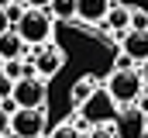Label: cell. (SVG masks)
Instances as JSON below:
<instances>
[{
  "label": "cell",
  "instance_id": "cell-29",
  "mask_svg": "<svg viewBox=\"0 0 148 138\" xmlns=\"http://www.w3.org/2000/svg\"><path fill=\"white\" fill-rule=\"evenodd\" d=\"M41 138H45V135H41Z\"/></svg>",
  "mask_w": 148,
  "mask_h": 138
},
{
  "label": "cell",
  "instance_id": "cell-14",
  "mask_svg": "<svg viewBox=\"0 0 148 138\" xmlns=\"http://www.w3.org/2000/svg\"><path fill=\"white\" fill-rule=\"evenodd\" d=\"M45 10L52 14V21H73L76 17V0H52Z\"/></svg>",
  "mask_w": 148,
  "mask_h": 138
},
{
  "label": "cell",
  "instance_id": "cell-26",
  "mask_svg": "<svg viewBox=\"0 0 148 138\" xmlns=\"http://www.w3.org/2000/svg\"><path fill=\"white\" fill-rule=\"evenodd\" d=\"M7 3H10V0H0V7H7Z\"/></svg>",
  "mask_w": 148,
  "mask_h": 138
},
{
  "label": "cell",
  "instance_id": "cell-9",
  "mask_svg": "<svg viewBox=\"0 0 148 138\" xmlns=\"http://www.w3.org/2000/svg\"><path fill=\"white\" fill-rule=\"evenodd\" d=\"M121 52L131 59V62H145L148 59V31H127L121 34Z\"/></svg>",
  "mask_w": 148,
  "mask_h": 138
},
{
  "label": "cell",
  "instance_id": "cell-2",
  "mask_svg": "<svg viewBox=\"0 0 148 138\" xmlns=\"http://www.w3.org/2000/svg\"><path fill=\"white\" fill-rule=\"evenodd\" d=\"M103 90L110 93V100L117 107H131V104L141 97L145 83H141L138 69H114L110 76H107V83H103Z\"/></svg>",
  "mask_w": 148,
  "mask_h": 138
},
{
  "label": "cell",
  "instance_id": "cell-17",
  "mask_svg": "<svg viewBox=\"0 0 148 138\" xmlns=\"http://www.w3.org/2000/svg\"><path fill=\"white\" fill-rule=\"evenodd\" d=\"M83 138H117L114 135V121H103V124H93Z\"/></svg>",
  "mask_w": 148,
  "mask_h": 138
},
{
  "label": "cell",
  "instance_id": "cell-7",
  "mask_svg": "<svg viewBox=\"0 0 148 138\" xmlns=\"http://www.w3.org/2000/svg\"><path fill=\"white\" fill-rule=\"evenodd\" d=\"M145 117H148V114H141L134 104L124 107V110H117V114H114V135H117V138H141V131L148 128Z\"/></svg>",
  "mask_w": 148,
  "mask_h": 138
},
{
  "label": "cell",
  "instance_id": "cell-6",
  "mask_svg": "<svg viewBox=\"0 0 148 138\" xmlns=\"http://www.w3.org/2000/svg\"><path fill=\"white\" fill-rule=\"evenodd\" d=\"M62 62H66V52H62L55 41H45V45H38V48H35V55H31L35 76H41V79H52V76L62 69Z\"/></svg>",
  "mask_w": 148,
  "mask_h": 138
},
{
  "label": "cell",
  "instance_id": "cell-27",
  "mask_svg": "<svg viewBox=\"0 0 148 138\" xmlns=\"http://www.w3.org/2000/svg\"><path fill=\"white\" fill-rule=\"evenodd\" d=\"M141 138H148V128H145V131H141Z\"/></svg>",
  "mask_w": 148,
  "mask_h": 138
},
{
  "label": "cell",
  "instance_id": "cell-4",
  "mask_svg": "<svg viewBox=\"0 0 148 138\" xmlns=\"http://www.w3.org/2000/svg\"><path fill=\"white\" fill-rule=\"evenodd\" d=\"M10 97L17 107L31 110V107H48V83L41 76H24L17 83H10Z\"/></svg>",
  "mask_w": 148,
  "mask_h": 138
},
{
  "label": "cell",
  "instance_id": "cell-10",
  "mask_svg": "<svg viewBox=\"0 0 148 138\" xmlns=\"http://www.w3.org/2000/svg\"><path fill=\"white\" fill-rule=\"evenodd\" d=\"M3 59H24V62H28V45L17 38L14 28H7V31L0 34V62H3Z\"/></svg>",
  "mask_w": 148,
  "mask_h": 138
},
{
  "label": "cell",
  "instance_id": "cell-22",
  "mask_svg": "<svg viewBox=\"0 0 148 138\" xmlns=\"http://www.w3.org/2000/svg\"><path fill=\"white\" fill-rule=\"evenodd\" d=\"M138 76H141V83H145V90H148V59L141 62V69H138Z\"/></svg>",
  "mask_w": 148,
  "mask_h": 138
},
{
  "label": "cell",
  "instance_id": "cell-18",
  "mask_svg": "<svg viewBox=\"0 0 148 138\" xmlns=\"http://www.w3.org/2000/svg\"><path fill=\"white\" fill-rule=\"evenodd\" d=\"M3 14H7V24H10V28H14V24H17V21H21V14H24V7H21V3H17V0H10V3H7V7H3Z\"/></svg>",
  "mask_w": 148,
  "mask_h": 138
},
{
  "label": "cell",
  "instance_id": "cell-13",
  "mask_svg": "<svg viewBox=\"0 0 148 138\" xmlns=\"http://www.w3.org/2000/svg\"><path fill=\"white\" fill-rule=\"evenodd\" d=\"M103 28L114 31V34H124L127 31V7H117L114 3L110 10H107V17H103Z\"/></svg>",
  "mask_w": 148,
  "mask_h": 138
},
{
  "label": "cell",
  "instance_id": "cell-21",
  "mask_svg": "<svg viewBox=\"0 0 148 138\" xmlns=\"http://www.w3.org/2000/svg\"><path fill=\"white\" fill-rule=\"evenodd\" d=\"M134 107H138V110H141V114H148V90H141V97H138V100H134Z\"/></svg>",
  "mask_w": 148,
  "mask_h": 138
},
{
  "label": "cell",
  "instance_id": "cell-3",
  "mask_svg": "<svg viewBox=\"0 0 148 138\" xmlns=\"http://www.w3.org/2000/svg\"><path fill=\"white\" fill-rule=\"evenodd\" d=\"M45 124H48V107H17L10 117H7V131L14 138H41L45 135Z\"/></svg>",
  "mask_w": 148,
  "mask_h": 138
},
{
  "label": "cell",
  "instance_id": "cell-28",
  "mask_svg": "<svg viewBox=\"0 0 148 138\" xmlns=\"http://www.w3.org/2000/svg\"><path fill=\"white\" fill-rule=\"evenodd\" d=\"M0 97H3V93H0Z\"/></svg>",
  "mask_w": 148,
  "mask_h": 138
},
{
  "label": "cell",
  "instance_id": "cell-8",
  "mask_svg": "<svg viewBox=\"0 0 148 138\" xmlns=\"http://www.w3.org/2000/svg\"><path fill=\"white\" fill-rule=\"evenodd\" d=\"M110 7H114V0H76V21L90 31V24H103Z\"/></svg>",
  "mask_w": 148,
  "mask_h": 138
},
{
  "label": "cell",
  "instance_id": "cell-12",
  "mask_svg": "<svg viewBox=\"0 0 148 138\" xmlns=\"http://www.w3.org/2000/svg\"><path fill=\"white\" fill-rule=\"evenodd\" d=\"M0 72H3L7 83H17V79H24V76H35V66L24 62V59H3V62H0Z\"/></svg>",
  "mask_w": 148,
  "mask_h": 138
},
{
  "label": "cell",
  "instance_id": "cell-23",
  "mask_svg": "<svg viewBox=\"0 0 148 138\" xmlns=\"http://www.w3.org/2000/svg\"><path fill=\"white\" fill-rule=\"evenodd\" d=\"M7 28H10V24H7V14H3V7H0V34L7 31Z\"/></svg>",
  "mask_w": 148,
  "mask_h": 138
},
{
  "label": "cell",
  "instance_id": "cell-24",
  "mask_svg": "<svg viewBox=\"0 0 148 138\" xmlns=\"http://www.w3.org/2000/svg\"><path fill=\"white\" fill-rule=\"evenodd\" d=\"M24 3H28V7H48L52 0H24Z\"/></svg>",
  "mask_w": 148,
  "mask_h": 138
},
{
  "label": "cell",
  "instance_id": "cell-5",
  "mask_svg": "<svg viewBox=\"0 0 148 138\" xmlns=\"http://www.w3.org/2000/svg\"><path fill=\"white\" fill-rule=\"evenodd\" d=\"M114 114H117V104L110 100V93L103 90V86H97L93 93H90V100L79 107V117L93 128V124H103V121H114Z\"/></svg>",
  "mask_w": 148,
  "mask_h": 138
},
{
  "label": "cell",
  "instance_id": "cell-19",
  "mask_svg": "<svg viewBox=\"0 0 148 138\" xmlns=\"http://www.w3.org/2000/svg\"><path fill=\"white\" fill-rule=\"evenodd\" d=\"M14 110H17V104H14V97H0V114H7V117H10Z\"/></svg>",
  "mask_w": 148,
  "mask_h": 138
},
{
  "label": "cell",
  "instance_id": "cell-25",
  "mask_svg": "<svg viewBox=\"0 0 148 138\" xmlns=\"http://www.w3.org/2000/svg\"><path fill=\"white\" fill-rule=\"evenodd\" d=\"M0 131H7V114H0Z\"/></svg>",
  "mask_w": 148,
  "mask_h": 138
},
{
  "label": "cell",
  "instance_id": "cell-1",
  "mask_svg": "<svg viewBox=\"0 0 148 138\" xmlns=\"http://www.w3.org/2000/svg\"><path fill=\"white\" fill-rule=\"evenodd\" d=\"M52 14L45 10V7H24V14H21V21L14 24V31L17 38L28 45V48H38V45H45V41H52Z\"/></svg>",
  "mask_w": 148,
  "mask_h": 138
},
{
  "label": "cell",
  "instance_id": "cell-11",
  "mask_svg": "<svg viewBox=\"0 0 148 138\" xmlns=\"http://www.w3.org/2000/svg\"><path fill=\"white\" fill-rule=\"evenodd\" d=\"M97 86H100V79H97V76H90V72H86V76H79V79L73 83V90H69V104H73V107H83Z\"/></svg>",
  "mask_w": 148,
  "mask_h": 138
},
{
  "label": "cell",
  "instance_id": "cell-20",
  "mask_svg": "<svg viewBox=\"0 0 148 138\" xmlns=\"http://www.w3.org/2000/svg\"><path fill=\"white\" fill-rule=\"evenodd\" d=\"M114 69H134V62H131V59L121 52V55H117V62H114Z\"/></svg>",
  "mask_w": 148,
  "mask_h": 138
},
{
  "label": "cell",
  "instance_id": "cell-15",
  "mask_svg": "<svg viewBox=\"0 0 148 138\" xmlns=\"http://www.w3.org/2000/svg\"><path fill=\"white\" fill-rule=\"evenodd\" d=\"M127 28H131V31H148V10L131 7V10H127Z\"/></svg>",
  "mask_w": 148,
  "mask_h": 138
},
{
  "label": "cell",
  "instance_id": "cell-16",
  "mask_svg": "<svg viewBox=\"0 0 148 138\" xmlns=\"http://www.w3.org/2000/svg\"><path fill=\"white\" fill-rule=\"evenodd\" d=\"M45 138H83V135L76 131V128L69 124V121H62V124H55V128H52V131H48Z\"/></svg>",
  "mask_w": 148,
  "mask_h": 138
}]
</instances>
